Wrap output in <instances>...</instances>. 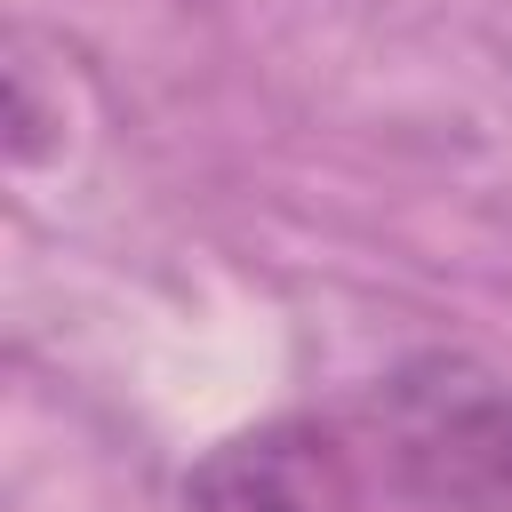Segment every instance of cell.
<instances>
[{
	"mask_svg": "<svg viewBox=\"0 0 512 512\" xmlns=\"http://www.w3.org/2000/svg\"><path fill=\"white\" fill-rule=\"evenodd\" d=\"M360 432L424 512H512V376L472 352H408L368 384Z\"/></svg>",
	"mask_w": 512,
	"mask_h": 512,
	"instance_id": "cell-1",
	"label": "cell"
},
{
	"mask_svg": "<svg viewBox=\"0 0 512 512\" xmlns=\"http://www.w3.org/2000/svg\"><path fill=\"white\" fill-rule=\"evenodd\" d=\"M184 512H352V480L328 432L280 416L216 440L184 472Z\"/></svg>",
	"mask_w": 512,
	"mask_h": 512,
	"instance_id": "cell-2",
	"label": "cell"
}]
</instances>
